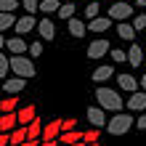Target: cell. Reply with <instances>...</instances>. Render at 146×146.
I'll list each match as a JSON object with an SVG mask.
<instances>
[{
	"mask_svg": "<svg viewBox=\"0 0 146 146\" xmlns=\"http://www.w3.org/2000/svg\"><path fill=\"white\" fill-rule=\"evenodd\" d=\"M42 42H45V40L32 42V45H29V56H42Z\"/></svg>",
	"mask_w": 146,
	"mask_h": 146,
	"instance_id": "obj_34",
	"label": "cell"
},
{
	"mask_svg": "<svg viewBox=\"0 0 146 146\" xmlns=\"http://www.w3.org/2000/svg\"><path fill=\"white\" fill-rule=\"evenodd\" d=\"M72 146H88V143H85V141H77V143H72Z\"/></svg>",
	"mask_w": 146,
	"mask_h": 146,
	"instance_id": "obj_43",
	"label": "cell"
},
{
	"mask_svg": "<svg viewBox=\"0 0 146 146\" xmlns=\"http://www.w3.org/2000/svg\"><path fill=\"white\" fill-rule=\"evenodd\" d=\"M82 138H85V133H80V130H64L61 135H58V143H66V146H72V143L82 141Z\"/></svg>",
	"mask_w": 146,
	"mask_h": 146,
	"instance_id": "obj_16",
	"label": "cell"
},
{
	"mask_svg": "<svg viewBox=\"0 0 146 146\" xmlns=\"http://www.w3.org/2000/svg\"><path fill=\"white\" fill-rule=\"evenodd\" d=\"M58 146H66V143H58Z\"/></svg>",
	"mask_w": 146,
	"mask_h": 146,
	"instance_id": "obj_45",
	"label": "cell"
},
{
	"mask_svg": "<svg viewBox=\"0 0 146 146\" xmlns=\"http://www.w3.org/2000/svg\"><path fill=\"white\" fill-rule=\"evenodd\" d=\"M16 114H19V125H29L32 119L37 117V109H35V106L29 104V106H21L19 111H16Z\"/></svg>",
	"mask_w": 146,
	"mask_h": 146,
	"instance_id": "obj_15",
	"label": "cell"
},
{
	"mask_svg": "<svg viewBox=\"0 0 146 146\" xmlns=\"http://www.w3.org/2000/svg\"><path fill=\"white\" fill-rule=\"evenodd\" d=\"M85 53H88V58H101V56H106V53H109V40H104V37H101V40H93Z\"/></svg>",
	"mask_w": 146,
	"mask_h": 146,
	"instance_id": "obj_8",
	"label": "cell"
},
{
	"mask_svg": "<svg viewBox=\"0 0 146 146\" xmlns=\"http://www.w3.org/2000/svg\"><path fill=\"white\" fill-rule=\"evenodd\" d=\"M127 61H130L133 66H141V64L146 61V58H143V50H141L138 45H135V42L130 45V50H127Z\"/></svg>",
	"mask_w": 146,
	"mask_h": 146,
	"instance_id": "obj_21",
	"label": "cell"
},
{
	"mask_svg": "<svg viewBox=\"0 0 146 146\" xmlns=\"http://www.w3.org/2000/svg\"><path fill=\"white\" fill-rule=\"evenodd\" d=\"M24 141H27V125H16L13 133H11V143L13 146H21Z\"/></svg>",
	"mask_w": 146,
	"mask_h": 146,
	"instance_id": "obj_22",
	"label": "cell"
},
{
	"mask_svg": "<svg viewBox=\"0 0 146 146\" xmlns=\"http://www.w3.org/2000/svg\"><path fill=\"white\" fill-rule=\"evenodd\" d=\"M125 106H127V111H143L146 109V90H133Z\"/></svg>",
	"mask_w": 146,
	"mask_h": 146,
	"instance_id": "obj_6",
	"label": "cell"
},
{
	"mask_svg": "<svg viewBox=\"0 0 146 146\" xmlns=\"http://www.w3.org/2000/svg\"><path fill=\"white\" fill-rule=\"evenodd\" d=\"M58 135H61V119H48V125L42 127V138L58 141Z\"/></svg>",
	"mask_w": 146,
	"mask_h": 146,
	"instance_id": "obj_14",
	"label": "cell"
},
{
	"mask_svg": "<svg viewBox=\"0 0 146 146\" xmlns=\"http://www.w3.org/2000/svg\"><path fill=\"white\" fill-rule=\"evenodd\" d=\"M117 85H119L122 90H127V93H133V90L141 88L138 77H133V74H117Z\"/></svg>",
	"mask_w": 146,
	"mask_h": 146,
	"instance_id": "obj_13",
	"label": "cell"
},
{
	"mask_svg": "<svg viewBox=\"0 0 146 146\" xmlns=\"http://www.w3.org/2000/svg\"><path fill=\"white\" fill-rule=\"evenodd\" d=\"M109 16L114 21H125V19H130V16H133V5H127V3H111Z\"/></svg>",
	"mask_w": 146,
	"mask_h": 146,
	"instance_id": "obj_5",
	"label": "cell"
},
{
	"mask_svg": "<svg viewBox=\"0 0 146 146\" xmlns=\"http://www.w3.org/2000/svg\"><path fill=\"white\" fill-rule=\"evenodd\" d=\"M19 8V0H0V11H16Z\"/></svg>",
	"mask_w": 146,
	"mask_h": 146,
	"instance_id": "obj_33",
	"label": "cell"
},
{
	"mask_svg": "<svg viewBox=\"0 0 146 146\" xmlns=\"http://www.w3.org/2000/svg\"><path fill=\"white\" fill-rule=\"evenodd\" d=\"M96 101H98V106L101 109H106V111H122V98H119V93L117 90H111V88H96Z\"/></svg>",
	"mask_w": 146,
	"mask_h": 146,
	"instance_id": "obj_2",
	"label": "cell"
},
{
	"mask_svg": "<svg viewBox=\"0 0 146 146\" xmlns=\"http://www.w3.org/2000/svg\"><path fill=\"white\" fill-rule=\"evenodd\" d=\"M11 72L19 74V77H27V80L37 74L35 64H32V58H27L24 53H13V56H11Z\"/></svg>",
	"mask_w": 146,
	"mask_h": 146,
	"instance_id": "obj_3",
	"label": "cell"
},
{
	"mask_svg": "<svg viewBox=\"0 0 146 146\" xmlns=\"http://www.w3.org/2000/svg\"><path fill=\"white\" fill-rule=\"evenodd\" d=\"M133 27L138 29V32H141V29H146V16H143V13H141V16H135V19H133Z\"/></svg>",
	"mask_w": 146,
	"mask_h": 146,
	"instance_id": "obj_35",
	"label": "cell"
},
{
	"mask_svg": "<svg viewBox=\"0 0 146 146\" xmlns=\"http://www.w3.org/2000/svg\"><path fill=\"white\" fill-rule=\"evenodd\" d=\"M11 146H13V143H11Z\"/></svg>",
	"mask_w": 146,
	"mask_h": 146,
	"instance_id": "obj_47",
	"label": "cell"
},
{
	"mask_svg": "<svg viewBox=\"0 0 146 146\" xmlns=\"http://www.w3.org/2000/svg\"><path fill=\"white\" fill-rule=\"evenodd\" d=\"M135 32H138V29H135L133 24H127V21H119V24H117V35L122 37V40H130V42H133Z\"/></svg>",
	"mask_w": 146,
	"mask_h": 146,
	"instance_id": "obj_18",
	"label": "cell"
},
{
	"mask_svg": "<svg viewBox=\"0 0 146 146\" xmlns=\"http://www.w3.org/2000/svg\"><path fill=\"white\" fill-rule=\"evenodd\" d=\"M88 122L93 127H106V109H101V106H90L88 109Z\"/></svg>",
	"mask_w": 146,
	"mask_h": 146,
	"instance_id": "obj_9",
	"label": "cell"
},
{
	"mask_svg": "<svg viewBox=\"0 0 146 146\" xmlns=\"http://www.w3.org/2000/svg\"><path fill=\"white\" fill-rule=\"evenodd\" d=\"M88 146H104V143H98V141H93V143H88Z\"/></svg>",
	"mask_w": 146,
	"mask_h": 146,
	"instance_id": "obj_44",
	"label": "cell"
},
{
	"mask_svg": "<svg viewBox=\"0 0 146 146\" xmlns=\"http://www.w3.org/2000/svg\"><path fill=\"white\" fill-rule=\"evenodd\" d=\"M111 61H114V64H122V61H127V53H125V50H119V48H111Z\"/></svg>",
	"mask_w": 146,
	"mask_h": 146,
	"instance_id": "obj_30",
	"label": "cell"
},
{
	"mask_svg": "<svg viewBox=\"0 0 146 146\" xmlns=\"http://www.w3.org/2000/svg\"><path fill=\"white\" fill-rule=\"evenodd\" d=\"M58 19H64V21H69L72 16H74V3H61V8H58Z\"/></svg>",
	"mask_w": 146,
	"mask_h": 146,
	"instance_id": "obj_25",
	"label": "cell"
},
{
	"mask_svg": "<svg viewBox=\"0 0 146 146\" xmlns=\"http://www.w3.org/2000/svg\"><path fill=\"white\" fill-rule=\"evenodd\" d=\"M138 82H141V90H146V77H141Z\"/></svg>",
	"mask_w": 146,
	"mask_h": 146,
	"instance_id": "obj_42",
	"label": "cell"
},
{
	"mask_svg": "<svg viewBox=\"0 0 146 146\" xmlns=\"http://www.w3.org/2000/svg\"><path fill=\"white\" fill-rule=\"evenodd\" d=\"M13 29H16V35H29L32 29H37V19H35L32 13H24L21 19H16Z\"/></svg>",
	"mask_w": 146,
	"mask_h": 146,
	"instance_id": "obj_4",
	"label": "cell"
},
{
	"mask_svg": "<svg viewBox=\"0 0 146 146\" xmlns=\"http://www.w3.org/2000/svg\"><path fill=\"white\" fill-rule=\"evenodd\" d=\"M58 8H61L58 0H42V3H40V11L42 13H58Z\"/></svg>",
	"mask_w": 146,
	"mask_h": 146,
	"instance_id": "obj_26",
	"label": "cell"
},
{
	"mask_svg": "<svg viewBox=\"0 0 146 146\" xmlns=\"http://www.w3.org/2000/svg\"><path fill=\"white\" fill-rule=\"evenodd\" d=\"M0 146H11V133H3V130H0Z\"/></svg>",
	"mask_w": 146,
	"mask_h": 146,
	"instance_id": "obj_38",
	"label": "cell"
},
{
	"mask_svg": "<svg viewBox=\"0 0 146 146\" xmlns=\"http://www.w3.org/2000/svg\"><path fill=\"white\" fill-rule=\"evenodd\" d=\"M98 133H101V127H93V125H90V130L85 133V138H82V141H85V143H93V141H98Z\"/></svg>",
	"mask_w": 146,
	"mask_h": 146,
	"instance_id": "obj_32",
	"label": "cell"
},
{
	"mask_svg": "<svg viewBox=\"0 0 146 146\" xmlns=\"http://www.w3.org/2000/svg\"><path fill=\"white\" fill-rule=\"evenodd\" d=\"M98 11H101V5L98 3H88V8H85V19H96V16H98Z\"/></svg>",
	"mask_w": 146,
	"mask_h": 146,
	"instance_id": "obj_29",
	"label": "cell"
},
{
	"mask_svg": "<svg viewBox=\"0 0 146 146\" xmlns=\"http://www.w3.org/2000/svg\"><path fill=\"white\" fill-rule=\"evenodd\" d=\"M24 85H27V77H5L3 80V90L5 93H11V96H16V93H21L24 90Z\"/></svg>",
	"mask_w": 146,
	"mask_h": 146,
	"instance_id": "obj_7",
	"label": "cell"
},
{
	"mask_svg": "<svg viewBox=\"0 0 146 146\" xmlns=\"http://www.w3.org/2000/svg\"><path fill=\"white\" fill-rule=\"evenodd\" d=\"M37 35H40V40L50 42V40L56 37V27H53V21H50V19H40V21H37Z\"/></svg>",
	"mask_w": 146,
	"mask_h": 146,
	"instance_id": "obj_10",
	"label": "cell"
},
{
	"mask_svg": "<svg viewBox=\"0 0 146 146\" xmlns=\"http://www.w3.org/2000/svg\"><path fill=\"white\" fill-rule=\"evenodd\" d=\"M42 127H45V125L35 117V119L27 125V138H42Z\"/></svg>",
	"mask_w": 146,
	"mask_h": 146,
	"instance_id": "obj_23",
	"label": "cell"
},
{
	"mask_svg": "<svg viewBox=\"0 0 146 146\" xmlns=\"http://www.w3.org/2000/svg\"><path fill=\"white\" fill-rule=\"evenodd\" d=\"M135 5H138V8H146V0H135Z\"/></svg>",
	"mask_w": 146,
	"mask_h": 146,
	"instance_id": "obj_41",
	"label": "cell"
},
{
	"mask_svg": "<svg viewBox=\"0 0 146 146\" xmlns=\"http://www.w3.org/2000/svg\"><path fill=\"white\" fill-rule=\"evenodd\" d=\"M74 125H77V119H72V117L69 119H61V133L64 130H74Z\"/></svg>",
	"mask_w": 146,
	"mask_h": 146,
	"instance_id": "obj_36",
	"label": "cell"
},
{
	"mask_svg": "<svg viewBox=\"0 0 146 146\" xmlns=\"http://www.w3.org/2000/svg\"><path fill=\"white\" fill-rule=\"evenodd\" d=\"M8 72H11V58H5V53L0 50V77H8Z\"/></svg>",
	"mask_w": 146,
	"mask_h": 146,
	"instance_id": "obj_27",
	"label": "cell"
},
{
	"mask_svg": "<svg viewBox=\"0 0 146 146\" xmlns=\"http://www.w3.org/2000/svg\"><path fill=\"white\" fill-rule=\"evenodd\" d=\"M109 77H114V72H111L109 64H104V66H98V69L90 74V80H93V82H106Z\"/></svg>",
	"mask_w": 146,
	"mask_h": 146,
	"instance_id": "obj_19",
	"label": "cell"
},
{
	"mask_svg": "<svg viewBox=\"0 0 146 146\" xmlns=\"http://www.w3.org/2000/svg\"><path fill=\"white\" fill-rule=\"evenodd\" d=\"M5 48L8 50H11V53H27V40H24V37H11V40H8L5 42Z\"/></svg>",
	"mask_w": 146,
	"mask_h": 146,
	"instance_id": "obj_17",
	"label": "cell"
},
{
	"mask_svg": "<svg viewBox=\"0 0 146 146\" xmlns=\"http://www.w3.org/2000/svg\"><path fill=\"white\" fill-rule=\"evenodd\" d=\"M21 8L27 13H35V11H40V3H37V0H21Z\"/></svg>",
	"mask_w": 146,
	"mask_h": 146,
	"instance_id": "obj_31",
	"label": "cell"
},
{
	"mask_svg": "<svg viewBox=\"0 0 146 146\" xmlns=\"http://www.w3.org/2000/svg\"><path fill=\"white\" fill-rule=\"evenodd\" d=\"M16 24V16L11 11H0V32H5V29H11Z\"/></svg>",
	"mask_w": 146,
	"mask_h": 146,
	"instance_id": "obj_24",
	"label": "cell"
},
{
	"mask_svg": "<svg viewBox=\"0 0 146 146\" xmlns=\"http://www.w3.org/2000/svg\"><path fill=\"white\" fill-rule=\"evenodd\" d=\"M143 64H146V61H143Z\"/></svg>",
	"mask_w": 146,
	"mask_h": 146,
	"instance_id": "obj_46",
	"label": "cell"
},
{
	"mask_svg": "<svg viewBox=\"0 0 146 146\" xmlns=\"http://www.w3.org/2000/svg\"><path fill=\"white\" fill-rule=\"evenodd\" d=\"M19 106V98H3L0 101V111H13Z\"/></svg>",
	"mask_w": 146,
	"mask_h": 146,
	"instance_id": "obj_28",
	"label": "cell"
},
{
	"mask_svg": "<svg viewBox=\"0 0 146 146\" xmlns=\"http://www.w3.org/2000/svg\"><path fill=\"white\" fill-rule=\"evenodd\" d=\"M133 127V111H114L111 119L106 122V133L109 135H125Z\"/></svg>",
	"mask_w": 146,
	"mask_h": 146,
	"instance_id": "obj_1",
	"label": "cell"
},
{
	"mask_svg": "<svg viewBox=\"0 0 146 146\" xmlns=\"http://www.w3.org/2000/svg\"><path fill=\"white\" fill-rule=\"evenodd\" d=\"M69 24V32H72V37H85V32H88V27H85V21H80V19H72L66 21Z\"/></svg>",
	"mask_w": 146,
	"mask_h": 146,
	"instance_id": "obj_20",
	"label": "cell"
},
{
	"mask_svg": "<svg viewBox=\"0 0 146 146\" xmlns=\"http://www.w3.org/2000/svg\"><path fill=\"white\" fill-rule=\"evenodd\" d=\"M16 125H19V114H16V111H3V117H0V130L13 133Z\"/></svg>",
	"mask_w": 146,
	"mask_h": 146,
	"instance_id": "obj_12",
	"label": "cell"
},
{
	"mask_svg": "<svg viewBox=\"0 0 146 146\" xmlns=\"http://www.w3.org/2000/svg\"><path fill=\"white\" fill-rule=\"evenodd\" d=\"M5 42H8V40L3 37V32H0V50H3V45H5Z\"/></svg>",
	"mask_w": 146,
	"mask_h": 146,
	"instance_id": "obj_40",
	"label": "cell"
},
{
	"mask_svg": "<svg viewBox=\"0 0 146 146\" xmlns=\"http://www.w3.org/2000/svg\"><path fill=\"white\" fill-rule=\"evenodd\" d=\"M21 146H40V138H27Z\"/></svg>",
	"mask_w": 146,
	"mask_h": 146,
	"instance_id": "obj_39",
	"label": "cell"
},
{
	"mask_svg": "<svg viewBox=\"0 0 146 146\" xmlns=\"http://www.w3.org/2000/svg\"><path fill=\"white\" fill-rule=\"evenodd\" d=\"M135 127H138V130H146V111H141V114L135 117Z\"/></svg>",
	"mask_w": 146,
	"mask_h": 146,
	"instance_id": "obj_37",
	"label": "cell"
},
{
	"mask_svg": "<svg viewBox=\"0 0 146 146\" xmlns=\"http://www.w3.org/2000/svg\"><path fill=\"white\" fill-rule=\"evenodd\" d=\"M111 21H114L111 16H96V19H90V21H88V29H90V32H96V35H101V32H106V29L111 27Z\"/></svg>",
	"mask_w": 146,
	"mask_h": 146,
	"instance_id": "obj_11",
	"label": "cell"
}]
</instances>
